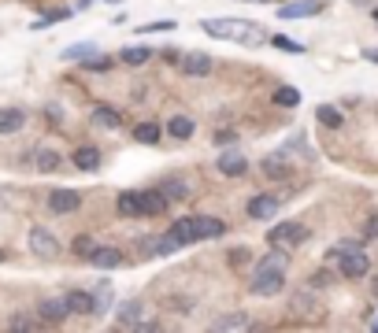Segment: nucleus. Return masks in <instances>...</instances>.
I'll return each instance as SVG.
<instances>
[{
  "instance_id": "f257e3e1",
  "label": "nucleus",
  "mask_w": 378,
  "mask_h": 333,
  "mask_svg": "<svg viewBox=\"0 0 378 333\" xmlns=\"http://www.w3.org/2000/svg\"><path fill=\"white\" fill-rule=\"evenodd\" d=\"M285 263H290L285 248L267 252L264 260L256 263V271L249 278V292H252V297H278V292L285 289Z\"/></svg>"
},
{
  "instance_id": "f03ea898",
  "label": "nucleus",
  "mask_w": 378,
  "mask_h": 333,
  "mask_svg": "<svg viewBox=\"0 0 378 333\" xmlns=\"http://www.w3.org/2000/svg\"><path fill=\"white\" fill-rule=\"evenodd\" d=\"M178 245H197V241H212L227 234L223 219H212V215H189V219H178L171 229H167Z\"/></svg>"
},
{
  "instance_id": "7ed1b4c3",
  "label": "nucleus",
  "mask_w": 378,
  "mask_h": 333,
  "mask_svg": "<svg viewBox=\"0 0 378 333\" xmlns=\"http://www.w3.org/2000/svg\"><path fill=\"white\" fill-rule=\"evenodd\" d=\"M201 30L204 34H212V37H230V41H241V45H267V34L252 27V22H245V19H204L201 22Z\"/></svg>"
},
{
  "instance_id": "20e7f679",
  "label": "nucleus",
  "mask_w": 378,
  "mask_h": 333,
  "mask_svg": "<svg viewBox=\"0 0 378 333\" xmlns=\"http://www.w3.org/2000/svg\"><path fill=\"white\" fill-rule=\"evenodd\" d=\"M327 260H334V263H337V274L349 278V281H356V278H363V274L371 271L367 252H360V248H353V245H337V248H330Z\"/></svg>"
},
{
  "instance_id": "39448f33",
  "label": "nucleus",
  "mask_w": 378,
  "mask_h": 333,
  "mask_svg": "<svg viewBox=\"0 0 378 333\" xmlns=\"http://www.w3.org/2000/svg\"><path fill=\"white\" fill-rule=\"evenodd\" d=\"M115 326L119 330H156V323L149 318L141 300H123L119 307H115Z\"/></svg>"
},
{
  "instance_id": "423d86ee",
  "label": "nucleus",
  "mask_w": 378,
  "mask_h": 333,
  "mask_svg": "<svg viewBox=\"0 0 378 333\" xmlns=\"http://www.w3.org/2000/svg\"><path fill=\"white\" fill-rule=\"evenodd\" d=\"M304 241H308V226H301V222H278V226L267 229L271 248H297V245H304Z\"/></svg>"
},
{
  "instance_id": "0eeeda50",
  "label": "nucleus",
  "mask_w": 378,
  "mask_h": 333,
  "mask_svg": "<svg viewBox=\"0 0 378 333\" xmlns=\"http://www.w3.org/2000/svg\"><path fill=\"white\" fill-rule=\"evenodd\" d=\"M26 245H30V252L37 255V260H56V255H60V241L52 237L48 229H41V226H34V229H30Z\"/></svg>"
},
{
  "instance_id": "6e6552de",
  "label": "nucleus",
  "mask_w": 378,
  "mask_h": 333,
  "mask_svg": "<svg viewBox=\"0 0 378 333\" xmlns=\"http://www.w3.org/2000/svg\"><path fill=\"white\" fill-rule=\"evenodd\" d=\"M78 208H82V193H78V189H52V193H48V211L71 215Z\"/></svg>"
},
{
  "instance_id": "1a4fd4ad",
  "label": "nucleus",
  "mask_w": 378,
  "mask_h": 333,
  "mask_svg": "<svg viewBox=\"0 0 378 333\" xmlns=\"http://www.w3.org/2000/svg\"><path fill=\"white\" fill-rule=\"evenodd\" d=\"M178 71L186 74V78H208V74H212V56L208 52H186L178 59Z\"/></svg>"
},
{
  "instance_id": "9d476101",
  "label": "nucleus",
  "mask_w": 378,
  "mask_h": 333,
  "mask_svg": "<svg viewBox=\"0 0 378 333\" xmlns=\"http://www.w3.org/2000/svg\"><path fill=\"white\" fill-rule=\"evenodd\" d=\"M63 304H67V315H82V318L97 315V297L86 289H71L67 297H63Z\"/></svg>"
},
{
  "instance_id": "9b49d317",
  "label": "nucleus",
  "mask_w": 378,
  "mask_h": 333,
  "mask_svg": "<svg viewBox=\"0 0 378 333\" xmlns=\"http://www.w3.org/2000/svg\"><path fill=\"white\" fill-rule=\"evenodd\" d=\"M259 171H264V178H271V182H285V178L293 174V166L285 160V152H271V156L259 163Z\"/></svg>"
},
{
  "instance_id": "f8f14e48",
  "label": "nucleus",
  "mask_w": 378,
  "mask_h": 333,
  "mask_svg": "<svg viewBox=\"0 0 378 333\" xmlns=\"http://www.w3.org/2000/svg\"><path fill=\"white\" fill-rule=\"evenodd\" d=\"M323 8H327L323 0H293V4L278 8V19H308V15H319Z\"/></svg>"
},
{
  "instance_id": "ddd939ff",
  "label": "nucleus",
  "mask_w": 378,
  "mask_h": 333,
  "mask_svg": "<svg viewBox=\"0 0 378 333\" xmlns=\"http://www.w3.org/2000/svg\"><path fill=\"white\" fill-rule=\"evenodd\" d=\"M215 166H219V174H223V178H241L245 171H249V160H245L238 148H230V152H223V156H219Z\"/></svg>"
},
{
  "instance_id": "4468645a",
  "label": "nucleus",
  "mask_w": 378,
  "mask_h": 333,
  "mask_svg": "<svg viewBox=\"0 0 378 333\" xmlns=\"http://www.w3.org/2000/svg\"><path fill=\"white\" fill-rule=\"evenodd\" d=\"M37 318H41L45 326H60L63 318H67V304L56 300V297H48V300L37 304Z\"/></svg>"
},
{
  "instance_id": "2eb2a0df",
  "label": "nucleus",
  "mask_w": 378,
  "mask_h": 333,
  "mask_svg": "<svg viewBox=\"0 0 378 333\" xmlns=\"http://www.w3.org/2000/svg\"><path fill=\"white\" fill-rule=\"evenodd\" d=\"M137 208L141 215H163L167 211V197L160 189H137Z\"/></svg>"
},
{
  "instance_id": "dca6fc26",
  "label": "nucleus",
  "mask_w": 378,
  "mask_h": 333,
  "mask_svg": "<svg viewBox=\"0 0 378 333\" xmlns=\"http://www.w3.org/2000/svg\"><path fill=\"white\" fill-rule=\"evenodd\" d=\"M275 211H278V197L259 193V197H252V200H249V219H256V222H267Z\"/></svg>"
},
{
  "instance_id": "f3484780",
  "label": "nucleus",
  "mask_w": 378,
  "mask_h": 333,
  "mask_svg": "<svg viewBox=\"0 0 378 333\" xmlns=\"http://www.w3.org/2000/svg\"><path fill=\"white\" fill-rule=\"evenodd\" d=\"M167 134H171L175 141H189L193 137V130H197V122L189 119V115H171V119H167V126H163Z\"/></svg>"
},
{
  "instance_id": "a211bd4d",
  "label": "nucleus",
  "mask_w": 378,
  "mask_h": 333,
  "mask_svg": "<svg viewBox=\"0 0 378 333\" xmlns=\"http://www.w3.org/2000/svg\"><path fill=\"white\" fill-rule=\"evenodd\" d=\"M74 166H78V171H86V174L100 171V148H93V145L74 148Z\"/></svg>"
},
{
  "instance_id": "6ab92c4d",
  "label": "nucleus",
  "mask_w": 378,
  "mask_h": 333,
  "mask_svg": "<svg viewBox=\"0 0 378 333\" xmlns=\"http://www.w3.org/2000/svg\"><path fill=\"white\" fill-rule=\"evenodd\" d=\"M22 122H26V111H19V108H0V137L19 134Z\"/></svg>"
},
{
  "instance_id": "aec40b11",
  "label": "nucleus",
  "mask_w": 378,
  "mask_h": 333,
  "mask_svg": "<svg viewBox=\"0 0 378 333\" xmlns=\"http://www.w3.org/2000/svg\"><path fill=\"white\" fill-rule=\"evenodd\" d=\"M89 263L100 267V271H115V267H123V252L119 248H93Z\"/></svg>"
},
{
  "instance_id": "412c9836",
  "label": "nucleus",
  "mask_w": 378,
  "mask_h": 333,
  "mask_svg": "<svg viewBox=\"0 0 378 333\" xmlns=\"http://www.w3.org/2000/svg\"><path fill=\"white\" fill-rule=\"evenodd\" d=\"M290 311H293V315H301V318H316V315H319V304H316V297H311V292L304 289V292H293Z\"/></svg>"
},
{
  "instance_id": "4be33fe9",
  "label": "nucleus",
  "mask_w": 378,
  "mask_h": 333,
  "mask_svg": "<svg viewBox=\"0 0 378 333\" xmlns=\"http://www.w3.org/2000/svg\"><path fill=\"white\" fill-rule=\"evenodd\" d=\"M89 119H93L97 126H108V130H119V126H123V111L100 104V108H93V115H89Z\"/></svg>"
},
{
  "instance_id": "5701e85b",
  "label": "nucleus",
  "mask_w": 378,
  "mask_h": 333,
  "mask_svg": "<svg viewBox=\"0 0 378 333\" xmlns=\"http://www.w3.org/2000/svg\"><path fill=\"white\" fill-rule=\"evenodd\" d=\"M34 163H37V171H41V174H56L60 166H63L60 152H52V148H37L34 152Z\"/></svg>"
},
{
  "instance_id": "b1692460",
  "label": "nucleus",
  "mask_w": 378,
  "mask_h": 333,
  "mask_svg": "<svg viewBox=\"0 0 378 333\" xmlns=\"http://www.w3.org/2000/svg\"><path fill=\"white\" fill-rule=\"evenodd\" d=\"M160 137H163V126H160V122H152V119L134 126V141H137V145H156Z\"/></svg>"
},
{
  "instance_id": "393cba45",
  "label": "nucleus",
  "mask_w": 378,
  "mask_h": 333,
  "mask_svg": "<svg viewBox=\"0 0 378 333\" xmlns=\"http://www.w3.org/2000/svg\"><path fill=\"white\" fill-rule=\"evenodd\" d=\"M119 59L126 63V67H141V63L152 59V45H130V48H123Z\"/></svg>"
},
{
  "instance_id": "a878e982",
  "label": "nucleus",
  "mask_w": 378,
  "mask_h": 333,
  "mask_svg": "<svg viewBox=\"0 0 378 333\" xmlns=\"http://www.w3.org/2000/svg\"><path fill=\"white\" fill-rule=\"evenodd\" d=\"M271 104H278V108H297V104H301V89L278 85L275 93H271Z\"/></svg>"
},
{
  "instance_id": "bb28decb",
  "label": "nucleus",
  "mask_w": 378,
  "mask_h": 333,
  "mask_svg": "<svg viewBox=\"0 0 378 333\" xmlns=\"http://www.w3.org/2000/svg\"><path fill=\"white\" fill-rule=\"evenodd\" d=\"M115 208H119V215H126V219H137V215H141V208H137V189H130V193H119Z\"/></svg>"
},
{
  "instance_id": "cd10ccee",
  "label": "nucleus",
  "mask_w": 378,
  "mask_h": 333,
  "mask_svg": "<svg viewBox=\"0 0 378 333\" xmlns=\"http://www.w3.org/2000/svg\"><path fill=\"white\" fill-rule=\"evenodd\" d=\"M271 45L278 48V52H290V56H304V45L301 41H293V37H285V34H275V37H267Z\"/></svg>"
},
{
  "instance_id": "c85d7f7f",
  "label": "nucleus",
  "mask_w": 378,
  "mask_h": 333,
  "mask_svg": "<svg viewBox=\"0 0 378 333\" xmlns=\"http://www.w3.org/2000/svg\"><path fill=\"white\" fill-rule=\"evenodd\" d=\"M97 52V45L93 41H74V45H67V48H63V59H86V56H93Z\"/></svg>"
},
{
  "instance_id": "c756f323",
  "label": "nucleus",
  "mask_w": 378,
  "mask_h": 333,
  "mask_svg": "<svg viewBox=\"0 0 378 333\" xmlns=\"http://www.w3.org/2000/svg\"><path fill=\"white\" fill-rule=\"evenodd\" d=\"M249 326V318H245L241 311L238 315H219V318H212V330H245Z\"/></svg>"
},
{
  "instance_id": "7c9ffc66",
  "label": "nucleus",
  "mask_w": 378,
  "mask_h": 333,
  "mask_svg": "<svg viewBox=\"0 0 378 333\" xmlns=\"http://www.w3.org/2000/svg\"><path fill=\"white\" fill-rule=\"evenodd\" d=\"M160 193L167 197V204H171V200H182V197H189V189H186V182H178V178H167V182L160 185Z\"/></svg>"
},
{
  "instance_id": "2f4dec72",
  "label": "nucleus",
  "mask_w": 378,
  "mask_h": 333,
  "mask_svg": "<svg viewBox=\"0 0 378 333\" xmlns=\"http://www.w3.org/2000/svg\"><path fill=\"white\" fill-rule=\"evenodd\" d=\"M316 119H319L323 126H330V130H342V111H337V108H330V104H319Z\"/></svg>"
},
{
  "instance_id": "473e14b6",
  "label": "nucleus",
  "mask_w": 378,
  "mask_h": 333,
  "mask_svg": "<svg viewBox=\"0 0 378 333\" xmlns=\"http://www.w3.org/2000/svg\"><path fill=\"white\" fill-rule=\"evenodd\" d=\"M82 67H86V74H104V71H112V59L93 52V56H86V59H82Z\"/></svg>"
},
{
  "instance_id": "72a5a7b5",
  "label": "nucleus",
  "mask_w": 378,
  "mask_h": 333,
  "mask_svg": "<svg viewBox=\"0 0 378 333\" xmlns=\"http://www.w3.org/2000/svg\"><path fill=\"white\" fill-rule=\"evenodd\" d=\"M8 326H11V330H41L45 323H41V318H34V315H11Z\"/></svg>"
},
{
  "instance_id": "f704fd0d",
  "label": "nucleus",
  "mask_w": 378,
  "mask_h": 333,
  "mask_svg": "<svg viewBox=\"0 0 378 333\" xmlns=\"http://www.w3.org/2000/svg\"><path fill=\"white\" fill-rule=\"evenodd\" d=\"M67 19H71V8H52V11H45V19L37 27H52V22H67Z\"/></svg>"
},
{
  "instance_id": "c9c22d12",
  "label": "nucleus",
  "mask_w": 378,
  "mask_h": 333,
  "mask_svg": "<svg viewBox=\"0 0 378 333\" xmlns=\"http://www.w3.org/2000/svg\"><path fill=\"white\" fill-rule=\"evenodd\" d=\"M93 248H97V245H93V237H86V234H82V237H74V252L82 255V260H89V255H93Z\"/></svg>"
},
{
  "instance_id": "e433bc0d",
  "label": "nucleus",
  "mask_w": 378,
  "mask_h": 333,
  "mask_svg": "<svg viewBox=\"0 0 378 333\" xmlns=\"http://www.w3.org/2000/svg\"><path fill=\"white\" fill-rule=\"evenodd\" d=\"M175 30V22H145V27H137V34H167Z\"/></svg>"
},
{
  "instance_id": "4c0bfd02",
  "label": "nucleus",
  "mask_w": 378,
  "mask_h": 333,
  "mask_svg": "<svg viewBox=\"0 0 378 333\" xmlns=\"http://www.w3.org/2000/svg\"><path fill=\"white\" fill-rule=\"evenodd\" d=\"M330 281H334L330 271H316V274H311V289H323V285H330Z\"/></svg>"
},
{
  "instance_id": "58836bf2",
  "label": "nucleus",
  "mask_w": 378,
  "mask_h": 333,
  "mask_svg": "<svg viewBox=\"0 0 378 333\" xmlns=\"http://www.w3.org/2000/svg\"><path fill=\"white\" fill-rule=\"evenodd\" d=\"M238 141V130H215V145H234Z\"/></svg>"
},
{
  "instance_id": "ea45409f",
  "label": "nucleus",
  "mask_w": 378,
  "mask_h": 333,
  "mask_svg": "<svg viewBox=\"0 0 378 333\" xmlns=\"http://www.w3.org/2000/svg\"><path fill=\"white\" fill-rule=\"evenodd\" d=\"M245 260H249V248H234V252H230V263H234V267H241Z\"/></svg>"
},
{
  "instance_id": "a19ab883",
  "label": "nucleus",
  "mask_w": 378,
  "mask_h": 333,
  "mask_svg": "<svg viewBox=\"0 0 378 333\" xmlns=\"http://www.w3.org/2000/svg\"><path fill=\"white\" fill-rule=\"evenodd\" d=\"M363 234H367V237H378V219H374V215L367 219V229H363Z\"/></svg>"
},
{
  "instance_id": "79ce46f5",
  "label": "nucleus",
  "mask_w": 378,
  "mask_h": 333,
  "mask_svg": "<svg viewBox=\"0 0 378 333\" xmlns=\"http://www.w3.org/2000/svg\"><path fill=\"white\" fill-rule=\"evenodd\" d=\"M349 4H360V8H367V4H371V0H349Z\"/></svg>"
},
{
  "instance_id": "37998d69",
  "label": "nucleus",
  "mask_w": 378,
  "mask_h": 333,
  "mask_svg": "<svg viewBox=\"0 0 378 333\" xmlns=\"http://www.w3.org/2000/svg\"><path fill=\"white\" fill-rule=\"evenodd\" d=\"M89 4H97V0H78V8H89Z\"/></svg>"
},
{
  "instance_id": "c03bdc74",
  "label": "nucleus",
  "mask_w": 378,
  "mask_h": 333,
  "mask_svg": "<svg viewBox=\"0 0 378 333\" xmlns=\"http://www.w3.org/2000/svg\"><path fill=\"white\" fill-rule=\"evenodd\" d=\"M374 297H378V274H374Z\"/></svg>"
},
{
  "instance_id": "a18cd8bd",
  "label": "nucleus",
  "mask_w": 378,
  "mask_h": 333,
  "mask_svg": "<svg viewBox=\"0 0 378 333\" xmlns=\"http://www.w3.org/2000/svg\"><path fill=\"white\" fill-rule=\"evenodd\" d=\"M371 19H374V22H378V8H374V11H371Z\"/></svg>"
},
{
  "instance_id": "49530a36",
  "label": "nucleus",
  "mask_w": 378,
  "mask_h": 333,
  "mask_svg": "<svg viewBox=\"0 0 378 333\" xmlns=\"http://www.w3.org/2000/svg\"><path fill=\"white\" fill-rule=\"evenodd\" d=\"M249 4H267V0H249Z\"/></svg>"
},
{
  "instance_id": "de8ad7c7",
  "label": "nucleus",
  "mask_w": 378,
  "mask_h": 333,
  "mask_svg": "<svg viewBox=\"0 0 378 333\" xmlns=\"http://www.w3.org/2000/svg\"><path fill=\"white\" fill-rule=\"evenodd\" d=\"M371 330H374V333H378V318H374V323H371Z\"/></svg>"
},
{
  "instance_id": "09e8293b",
  "label": "nucleus",
  "mask_w": 378,
  "mask_h": 333,
  "mask_svg": "<svg viewBox=\"0 0 378 333\" xmlns=\"http://www.w3.org/2000/svg\"><path fill=\"white\" fill-rule=\"evenodd\" d=\"M4 260H8V252H0V263H4Z\"/></svg>"
}]
</instances>
